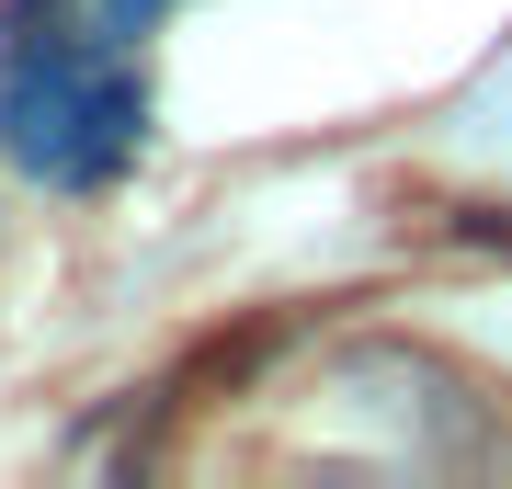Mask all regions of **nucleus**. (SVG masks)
Listing matches in <instances>:
<instances>
[{"mask_svg":"<svg viewBox=\"0 0 512 489\" xmlns=\"http://www.w3.org/2000/svg\"><path fill=\"white\" fill-rule=\"evenodd\" d=\"M137 137H148V91L126 80V57H103L92 103H80V160H69V182H114V171L137 160Z\"/></svg>","mask_w":512,"mask_h":489,"instance_id":"f03ea898","label":"nucleus"},{"mask_svg":"<svg viewBox=\"0 0 512 489\" xmlns=\"http://www.w3.org/2000/svg\"><path fill=\"white\" fill-rule=\"evenodd\" d=\"M103 57H114V46L57 35L46 0H23V12L0 23V160H12V171L69 182V160H80V103H92Z\"/></svg>","mask_w":512,"mask_h":489,"instance_id":"f257e3e1","label":"nucleus"}]
</instances>
